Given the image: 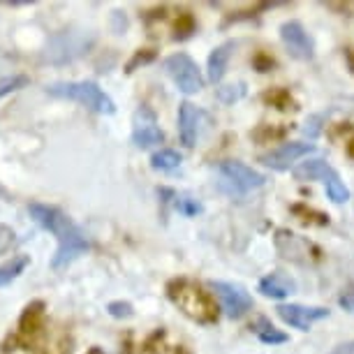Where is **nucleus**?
Returning <instances> with one entry per match:
<instances>
[{
	"label": "nucleus",
	"instance_id": "nucleus-1",
	"mask_svg": "<svg viewBox=\"0 0 354 354\" xmlns=\"http://www.w3.org/2000/svg\"><path fill=\"white\" fill-rule=\"evenodd\" d=\"M30 218L35 220L37 225H42L44 230H49L51 234H56L58 239V250L51 259V266L56 271L68 269V266L84 255V252L91 250V243L86 239V234L79 230V227L72 223V220L65 216L61 209L49 204H37L32 202L28 206Z\"/></svg>",
	"mask_w": 354,
	"mask_h": 354
},
{
	"label": "nucleus",
	"instance_id": "nucleus-2",
	"mask_svg": "<svg viewBox=\"0 0 354 354\" xmlns=\"http://www.w3.org/2000/svg\"><path fill=\"white\" fill-rule=\"evenodd\" d=\"M167 294H169L171 304H176L185 315L195 322L202 324H211L216 322L218 310H216V301L211 299L209 292H204L202 287L190 283V280H174L167 287Z\"/></svg>",
	"mask_w": 354,
	"mask_h": 354
},
{
	"label": "nucleus",
	"instance_id": "nucleus-3",
	"mask_svg": "<svg viewBox=\"0 0 354 354\" xmlns=\"http://www.w3.org/2000/svg\"><path fill=\"white\" fill-rule=\"evenodd\" d=\"M46 93L53 97L61 100H72V102L84 104L86 109L95 111V113H113L116 104L106 93L100 88L95 82H61V84H51L46 86Z\"/></svg>",
	"mask_w": 354,
	"mask_h": 354
},
{
	"label": "nucleus",
	"instance_id": "nucleus-4",
	"mask_svg": "<svg viewBox=\"0 0 354 354\" xmlns=\"http://www.w3.org/2000/svg\"><path fill=\"white\" fill-rule=\"evenodd\" d=\"M95 44V32L91 30H61L44 46V61L51 65H65L84 56Z\"/></svg>",
	"mask_w": 354,
	"mask_h": 354
},
{
	"label": "nucleus",
	"instance_id": "nucleus-5",
	"mask_svg": "<svg viewBox=\"0 0 354 354\" xmlns=\"http://www.w3.org/2000/svg\"><path fill=\"white\" fill-rule=\"evenodd\" d=\"M294 176L299 178V181H322L324 188H326V195L333 204H345L347 199H350V190H347V185L340 181L338 171L333 169V167L326 162V160H306L294 169Z\"/></svg>",
	"mask_w": 354,
	"mask_h": 354
},
{
	"label": "nucleus",
	"instance_id": "nucleus-6",
	"mask_svg": "<svg viewBox=\"0 0 354 354\" xmlns=\"http://www.w3.org/2000/svg\"><path fill=\"white\" fill-rule=\"evenodd\" d=\"M218 174H220V188L230 192V195H245V192L262 188L266 183L264 174L255 171L252 167L239 162V160L218 162Z\"/></svg>",
	"mask_w": 354,
	"mask_h": 354
},
{
	"label": "nucleus",
	"instance_id": "nucleus-7",
	"mask_svg": "<svg viewBox=\"0 0 354 354\" xmlns=\"http://www.w3.org/2000/svg\"><path fill=\"white\" fill-rule=\"evenodd\" d=\"M165 72L171 77V82L178 86V91L185 95L199 93L204 88V77L199 72L197 63L192 61L188 53H174L165 61Z\"/></svg>",
	"mask_w": 354,
	"mask_h": 354
},
{
	"label": "nucleus",
	"instance_id": "nucleus-8",
	"mask_svg": "<svg viewBox=\"0 0 354 354\" xmlns=\"http://www.w3.org/2000/svg\"><path fill=\"white\" fill-rule=\"evenodd\" d=\"M211 290L218 294L220 304H223V308L227 313V317L232 319H239L243 317L245 313L252 310V297L248 292L243 290L241 285H234V283H223V280H213L211 283Z\"/></svg>",
	"mask_w": 354,
	"mask_h": 354
},
{
	"label": "nucleus",
	"instance_id": "nucleus-9",
	"mask_svg": "<svg viewBox=\"0 0 354 354\" xmlns=\"http://www.w3.org/2000/svg\"><path fill=\"white\" fill-rule=\"evenodd\" d=\"M280 39L287 46L292 58L297 61H310L315 56V44H313V37L306 32V28L299 21H285L280 26Z\"/></svg>",
	"mask_w": 354,
	"mask_h": 354
},
{
	"label": "nucleus",
	"instance_id": "nucleus-10",
	"mask_svg": "<svg viewBox=\"0 0 354 354\" xmlns=\"http://www.w3.org/2000/svg\"><path fill=\"white\" fill-rule=\"evenodd\" d=\"M132 142L137 149H151L165 142V132L160 130L156 121V113L149 106H142L135 113V125H132Z\"/></svg>",
	"mask_w": 354,
	"mask_h": 354
},
{
	"label": "nucleus",
	"instance_id": "nucleus-11",
	"mask_svg": "<svg viewBox=\"0 0 354 354\" xmlns=\"http://www.w3.org/2000/svg\"><path fill=\"white\" fill-rule=\"evenodd\" d=\"M276 310H278V317L283 319L285 324H290V326H294V329H299V331H308L315 322L329 317V310L317 308V306L283 304V306H278Z\"/></svg>",
	"mask_w": 354,
	"mask_h": 354
},
{
	"label": "nucleus",
	"instance_id": "nucleus-12",
	"mask_svg": "<svg viewBox=\"0 0 354 354\" xmlns=\"http://www.w3.org/2000/svg\"><path fill=\"white\" fill-rule=\"evenodd\" d=\"M313 151H315V146L313 144L290 142V144L278 146V149H273L269 153H264V156H259V162L271 167V169H276V171H285V169H290L299 158L308 156V153H313Z\"/></svg>",
	"mask_w": 354,
	"mask_h": 354
},
{
	"label": "nucleus",
	"instance_id": "nucleus-13",
	"mask_svg": "<svg viewBox=\"0 0 354 354\" xmlns=\"http://www.w3.org/2000/svg\"><path fill=\"white\" fill-rule=\"evenodd\" d=\"M199 118H202V111H199L195 104L183 102L178 106V135H181V142L188 146V149H192V146L197 144Z\"/></svg>",
	"mask_w": 354,
	"mask_h": 354
},
{
	"label": "nucleus",
	"instance_id": "nucleus-14",
	"mask_svg": "<svg viewBox=\"0 0 354 354\" xmlns=\"http://www.w3.org/2000/svg\"><path fill=\"white\" fill-rule=\"evenodd\" d=\"M259 292L271 299H285L297 292V283H294V278L276 271V273H269L266 278L259 280Z\"/></svg>",
	"mask_w": 354,
	"mask_h": 354
},
{
	"label": "nucleus",
	"instance_id": "nucleus-15",
	"mask_svg": "<svg viewBox=\"0 0 354 354\" xmlns=\"http://www.w3.org/2000/svg\"><path fill=\"white\" fill-rule=\"evenodd\" d=\"M234 49H236V42H225V44H220V46H216V49L211 51V56H209V79L213 84L223 82V77L227 72V63H230Z\"/></svg>",
	"mask_w": 354,
	"mask_h": 354
},
{
	"label": "nucleus",
	"instance_id": "nucleus-16",
	"mask_svg": "<svg viewBox=\"0 0 354 354\" xmlns=\"http://www.w3.org/2000/svg\"><path fill=\"white\" fill-rule=\"evenodd\" d=\"M42 322H44V304L42 301H32L24 308L21 313V319H19V331L24 336H32L42 329Z\"/></svg>",
	"mask_w": 354,
	"mask_h": 354
},
{
	"label": "nucleus",
	"instance_id": "nucleus-17",
	"mask_svg": "<svg viewBox=\"0 0 354 354\" xmlns=\"http://www.w3.org/2000/svg\"><path fill=\"white\" fill-rule=\"evenodd\" d=\"M252 331L257 333V338L262 340L266 345H280V343H287V333L278 331L266 317H259L255 324H252Z\"/></svg>",
	"mask_w": 354,
	"mask_h": 354
},
{
	"label": "nucleus",
	"instance_id": "nucleus-18",
	"mask_svg": "<svg viewBox=\"0 0 354 354\" xmlns=\"http://www.w3.org/2000/svg\"><path fill=\"white\" fill-rule=\"evenodd\" d=\"M28 264H30L28 255H17V257H12L10 262H5L0 266V287H5V285H10L12 280H17Z\"/></svg>",
	"mask_w": 354,
	"mask_h": 354
},
{
	"label": "nucleus",
	"instance_id": "nucleus-19",
	"mask_svg": "<svg viewBox=\"0 0 354 354\" xmlns=\"http://www.w3.org/2000/svg\"><path fill=\"white\" fill-rule=\"evenodd\" d=\"M178 165H181V153L171 149H160L151 156V167L158 171H174Z\"/></svg>",
	"mask_w": 354,
	"mask_h": 354
},
{
	"label": "nucleus",
	"instance_id": "nucleus-20",
	"mask_svg": "<svg viewBox=\"0 0 354 354\" xmlns=\"http://www.w3.org/2000/svg\"><path fill=\"white\" fill-rule=\"evenodd\" d=\"M264 102H271L276 109L280 111H287V109H297V104H294L292 95L283 88H273L269 93H264Z\"/></svg>",
	"mask_w": 354,
	"mask_h": 354
},
{
	"label": "nucleus",
	"instance_id": "nucleus-21",
	"mask_svg": "<svg viewBox=\"0 0 354 354\" xmlns=\"http://www.w3.org/2000/svg\"><path fill=\"white\" fill-rule=\"evenodd\" d=\"M245 95V84H236V86H220V88L216 91V97L220 100V102L225 104H234L239 102Z\"/></svg>",
	"mask_w": 354,
	"mask_h": 354
},
{
	"label": "nucleus",
	"instance_id": "nucleus-22",
	"mask_svg": "<svg viewBox=\"0 0 354 354\" xmlns=\"http://www.w3.org/2000/svg\"><path fill=\"white\" fill-rule=\"evenodd\" d=\"M174 28H176V39H185V37H190L192 32H195V28H197V24H195V17L190 15V12H181V15H178V19H176V26H174Z\"/></svg>",
	"mask_w": 354,
	"mask_h": 354
},
{
	"label": "nucleus",
	"instance_id": "nucleus-23",
	"mask_svg": "<svg viewBox=\"0 0 354 354\" xmlns=\"http://www.w3.org/2000/svg\"><path fill=\"white\" fill-rule=\"evenodd\" d=\"M28 86V77L26 75H12V77H0V97L10 95L19 88Z\"/></svg>",
	"mask_w": 354,
	"mask_h": 354
},
{
	"label": "nucleus",
	"instance_id": "nucleus-24",
	"mask_svg": "<svg viewBox=\"0 0 354 354\" xmlns=\"http://www.w3.org/2000/svg\"><path fill=\"white\" fill-rule=\"evenodd\" d=\"M106 310H109V315L116 319H128L135 315V308H132V304H128V301H111L106 306Z\"/></svg>",
	"mask_w": 354,
	"mask_h": 354
},
{
	"label": "nucleus",
	"instance_id": "nucleus-25",
	"mask_svg": "<svg viewBox=\"0 0 354 354\" xmlns=\"http://www.w3.org/2000/svg\"><path fill=\"white\" fill-rule=\"evenodd\" d=\"M176 209L181 211L183 216H197V213L202 211V204L195 202V199H190V197H178Z\"/></svg>",
	"mask_w": 354,
	"mask_h": 354
},
{
	"label": "nucleus",
	"instance_id": "nucleus-26",
	"mask_svg": "<svg viewBox=\"0 0 354 354\" xmlns=\"http://www.w3.org/2000/svg\"><path fill=\"white\" fill-rule=\"evenodd\" d=\"M15 243V232L8 225H0V255H5Z\"/></svg>",
	"mask_w": 354,
	"mask_h": 354
},
{
	"label": "nucleus",
	"instance_id": "nucleus-27",
	"mask_svg": "<svg viewBox=\"0 0 354 354\" xmlns=\"http://www.w3.org/2000/svg\"><path fill=\"white\" fill-rule=\"evenodd\" d=\"M338 304H340V308H343V310L354 313V285H350L343 294H340Z\"/></svg>",
	"mask_w": 354,
	"mask_h": 354
},
{
	"label": "nucleus",
	"instance_id": "nucleus-28",
	"mask_svg": "<svg viewBox=\"0 0 354 354\" xmlns=\"http://www.w3.org/2000/svg\"><path fill=\"white\" fill-rule=\"evenodd\" d=\"M153 58H156V53H153V51H144V53H137V56L132 58V61L128 63V70H125V72H135V68H137V65L151 63Z\"/></svg>",
	"mask_w": 354,
	"mask_h": 354
},
{
	"label": "nucleus",
	"instance_id": "nucleus-29",
	"mask_svg": "<svg viewBox=\"0 0 354 354\" xmlns=\"http://www.w3.org/2000/svg\"><path fill=\"white\" fill-rule=\"evenodd\" d=\"M319 121H322V116H313L310 121L306 123L304 135H306V137H317V135H319Z\"/></svg>",
	"mask_w": 354,
	"mask_h": 354
},
{
	"label": "nucleus",
	"instance_id": "nucleus-30",
	"mask_svg": "<svg viewBox=\"0 0 354 354\" xmlns=\"http://www.w3.org/2000/svg\"><path fill=\"white\" fill-rule=\"evenodd\" d=\"M149 354H181V350H176V347H171V345H156V347H151Z\"/></svg>",
	"mask_w": 354,
	"mask_h": 354
},
{
	"label": "nucleus",
	"instance_id": "nucleus-31",
	"mask_svg": "<svg viewBox=\"0 0 354 354\" xmlns=\"http://www.w3.org/2000/svg\"><path fill=\"white\" fill-rule=\"evenodd\" d=\"M271 65H273V58H269V56H257V58H255V68H257L259 72L271 70Z\"/></svg>",
	"mask_w": 354,
	"mask_h": 354
},
{
	"label": "nucleus",
	"instance_id": "nucleus-32",
	"mask_svg": "<svg viewBox=\"0 0 354 354\" xmlns=\"http://www.w3.org/2000/svg\"><path fill=\"white\" fill-rule=\"evenodd\" d=\"M333 354H354V343H347V345H340Z\"/></svg>",
	"mask_w": 354,
	"mask_h": 354
},
{
	"label": "nucleus",
	"instance_id": "nucleus-33",
	"mask_svg": "<svg viewBox=\"0 0 354 354\" xmlns=\"http://www.w3.org/2000/svg\"><path fill=\"white\" fill-rule=\"evenodd\" d=\"M345 61L350 65V70L354 72V49H345Z\"/></svg>",
	"mask_w": 354,
	"mask_h": 354
},
{
	"label": "nucleus",
	"instance_id": "nucleus-34",
	"mask_svg": "<svg viewBox=\"0 0 354 354\" xmlns=\"http://www.w3.org/2000/svg\"><path fill=\"white\" fill-rule=\"evenodd\" d=\"M347 153H350V156L354 158V139H352V142H350V144H347Z\"/></svg>",
	"mask_w": 354,
	"mask_h": 354
}]
</instances>
